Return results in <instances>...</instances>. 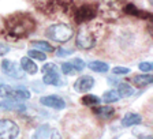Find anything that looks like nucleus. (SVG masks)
Here are the masks:
<instances>
[{"label":"nucleus","mask_w":153,"mask_h":139,"mask_svg":"<svg viewBox=\"0 0 153 139\" xmlns=\"http://www.w3.org/2000/svg\"><path fill=\"white\" fill-rule=\"evenodd\" d=\"M6 30L10 37L23 38L36 30V21L26 13H16L6 19Z\"/></svg>","instance_id":"obj_1"},{"label":"nucleus","mask_w":153,"mask_h":139,"mask_svg":"<svg viewBox=\"0 0 153 139\" xmlns=\"http://www.w3.org/2000/svg\"><path fill=\"white\" fill-rule=\"evenodd\" d=\"M45 34L52 41L67 42L68 40H71L74 32L71 29V26H68L67 23H55V25H51L47 29Z\"/></svg>","instance_id":"obj_2"},{"label":"nucleus","mask_w":153,"mask_h":139,"mask_svg":"<svg viewBox=\"0 0 153 139\" xmlns=\"http://www.w3.org/2000/svg\"><path fill=\"white\" fill-rule=\"evenodd\" d=\"M124 0H101L100 14L105 19H118L123 10Z\"/></svg>","instance_id":"obj_3"},{"label":"nucleus","mask_w":153,"mask_h":139,"mask_svg":"<svg viewBox=\"0 0 153 139\" xmlns=\"http://www.w3.org/2000/svg\"><path fill=\"white\" fill-rule=\"evenodd\" d=\"M76 45L81 48V49H92L96 45V37L94 33L89 29V26L82 25L78 30V34H76Z\"/></svg>","instance_id":"obj_4"},{"label":"nucleus","mask_w":153,"mask_h":139,"mask_svg":"<svg viewBox=\"0 0 153 139\" xmlns=\"http://www.w3.org/2000/svg\"><path fill=\"white\" fill-rule=\"evenodd\" d=\"M97 7L93 4H83L75 11V22L79 25H85L86 22L93 21L97 16Z\"/></svg>","instance_id":"obj_5"},{"label":"nucleus","mask_w":153,"mask_h":139,"mask_svg":"<svg viewBox=\"0 0 153 139\" xmlns=\"http://www.w3.org/2000/svg\"><path fill=\"white\" fill-rule=\"evenodd\" d=\"M19 134V127L10 119L0 120V139H15Z\"/></svg>","instance_id":"obj_6"},{"label":"nucleus","mask_w":153,"mask_h":139,"mask_svg":"<svg viewBox=\"0 0 153 139\" xmlns=\"http://www.w3.org/2000/svg\"><path fill=\"white\" fill-rule=\"evenodd\" d=\"M93 86H94V79L89 75H83V76H79L75 81L74 90L76 93H86V92H89Z\"/></svg>","instance_id":"obj_7"},{"label":"nucleus","mask_w":153,"mask_h":139,"mask_svg":"<svg viewBox=\"0 0 153 139\" xmlns=\"http://www.w3.org/2000/svg\"><path fill=\"white\" fill-rule=\"evenodd\" d=\"M42 105L49 108H53V109H64L66 106V102H64L63 98H60L59 95H47V97H42L40 100Z\"/></svg>","instance_id":"obj_8"},{"label":"nucleus","mask_w":153,"mask_h":139,"mask_svg":"<svg viewBox=\"0 0 153 139\" xmlns=\"http://www.w3.org/2000/svg\"><path fill=\"white\" fill-rule=\"evenodd\" d=\"M59 0H34V4L37 8H40L42 13H52L57 10Z\"/></svg>","instance_id":"obj_9"},{"label":"nucleus","mask_w":153,"mask_h":139,"mask_svg":"<svg viewBox=\"0 0 153 139\" xmlns=\"http://www.w3.org/2000/svg\"><path fill=\"white\" fill-rule=\"evenodd\" d=\"M0 108L6 109V111H19V112H22L26 109L25 104L16 101V100H6V101L0 102Z\"/></svg>","instance_id":"obj_10"},{"label":"nucleus","mask_w":153,"mask_h":139,"mask_svg":"<svg viewBox=\"0 0 153 139\" xmlns=\"http://www.w3.org/2000/svg\"><path fill=\"white\" fill-rule=\"evenodd\" d=\"M93 112L102 120H108L115 115V109L112 106H96L93 108Z\"/></svg>","instance_id":"obj_11"},{"label":"nucleus","mask_w":153,"mask_h":139,"mask_svg":"<svg viewBox=\"0 0 153 139\" xmlns=\"http://www.w3.org/2000/svg\"><path fill=\"white\" fill-rule=\"evenodd\" d=\"M21 68H22L25 72L30 74V75H34L38 71L37 64H36L30 57H22V59H21Z\"/></svg>","instance_id":"obj_12"},{"label":"nucleus","mask_w":153,"mask_h":139,"mask_svg":"<svg viewBox=\"0 0 153 139\" xmlns=\"http://www.w3.org/2000/svg\"><path fill=\"white\" fill-rule=\"evenodd\" d=\"M142 123V117L137 113H127L124 115V117L122 119V126L123 127H131L137 126V124Z\"/></svg>","instance_id":"obj_13"},{"label":"nucleus","mask_w":153,"mask_h":139,"mask_svg":"<svg viewBox=\"0 0 153 139\" xmlns=\"http://www.w3.org/2000/svg\"><path fill=\"white\" fill-rule=\"evenodd\" d=\"M42 81H44L45 85H53V86L60 85V76H59V72H57V68L45 72Z\"/></svg>","instance_id":"obj_14"},{"label":"nucleus","mask_w":153,"mask_h":139,"mask_svg":"<svg viewBox=\"0 0 153 139\" xmlns=\"http://www.w3.org/2000/svg\"><path fill=\"white\" fill-rule=\"evenodd\" d=\"M153 82L152 75H135L133 78V85L137 87H146Z\"/></svg>","instance_id":"obj_15"},{"label":"nucleus","mask_w":153,"mask_h":139,"mask_svg":"<svg viewBox=\"0 0 153 139\" xmlns=\"http://www.w3.org/2000/svg\"><path fill=\"white\" fill-rule=\"evenodd\" d=\"M51 135V127L48 124H42L36 130L34 135H33L32 139H48Z\"/></svg>","instance_id":"obj_16"},{"label":"nucleus","mask_w":153,"mask_h":139,"mask_svg":"<svg viewBox=\"0 0 153 139\" xmlns=\"http://www.w3.org/2000/svg\"><path fill=\"white\" fill-rule=\"evenodd\" d=\"M30 98V93L26 89H15L11 93V97L8 100H16V101H23V100H27Z\"/></svg>","instance_id":"obj_17"},{"label":"nucleus","mask_w":153,"mask_h":139,"mask_svg":"<svg viewBox=\"0 0 153 139\" xmlns=\"http://www.w3.org/2000/svg\"><path fill=\"white\" fill-rule=\"evenodd\" d=\"M88 66H89V68L92 70V71H94V72H107V71L109 70L108 64L104 63V61H100V60L90 61Z\"/></svg>","instance_id":"obj_18"},{"label":"nucleus","mask_w":153,"mask_h":139,"mask_svg":"<svg viewBox=\"0 0 153 139\" xmlns=\"http://www.w3.org/2000/svg\"><path fill=\"white\" fill-rule=\"evenodd\" d=\"M1 68H3V71L6 74H8V75H14L15 78H21L19 74L16 72V67H15V64H14L13 61L3 60V63H1Z\"/></svg>","instance_id":"obj_19"},{"label":"nucleus","mask_w":153,"mask_h":139,"mask_svg":"<svg viewBox=\"0 0 153 139\" xmlns=\"http://www.w3.org/2000/svg\"><path fill=\"white\" fill-rule=\"evenodd\" d=\"M123 11L126 14H130V15H135V16H141V18H145V16H148V18H150V14H145V13H141L140 10L137 8L135 6H133V4H126V6L123 7Z\"/></svg>","instance_id":"obj_20"},{"label":"nucleus","mask_w":153,"mask_h":139,"mask_svg":"<svg viewBox=\"0 0 153 139\" xmlns=\"http://www.w3.org/2000/svg\"><path fill=\"white\" fill-rule=\"evenodd\" d=\"M119 94L118 92H115V90H108V92H105L104 94H102L101 100L105 102V104H112V102H116L119 101Z\"/></svg>","instance_id":"obj_21"},{"label":"nucleus","mask_w":153,"mask_h":139,"mask_svg":"<svg viewBox=\"0 0 153 139\" xmlns=\"http://www.w3.org/2000/svg\"><path fill=\"white\" fill-rule=\"evenodd\" d=\"M133 93H134L133 87H131L130 85H127V83H120V85L118 86V94H119V97H122V98L130 97Z\"/></svg>","instance_id":"obj_22"},{"label":"nucleus","mask_w":153,"mask_h":139,"mask_svg":"<svg viewBox=\"0 0 153 139\" xmlns=\"http://www.w3.org/2000/svg\"><path fill=\"white\" fill-rule=\"evenodd\" d=\"M100 102H101V98H99L94 94H89V95L82 97V104L83 105H89V106H92V105H99Z\"/></svg>","instance_id":"obj_23"},{"label":"nucleus","mask_w":153,"mask_h":139,"mask_svg":"<svg viewBox=\"0 0 153 139\" xmlns=\"http://www.w3.org/2000/svg\"><path fill=\"white\" fill-rule=\"evenodd\" d=\"M33 45H34V48H37V49H40L41 52H53V47H52L51 44H48V42L45 41H34L33 42Z\"/></svg>","instance_id":"obj_24"},{"label":"nucleus","mask_w":153,"mask_h":139,"mask_svg":"<svg viewBox=\"0 0 153 139\" xmlns=\"http://www.w3.org/2000/svg\"><path fill=\"white\" fill-rule=\"evenodd\" d=\"M27 55L30 59H36V60H40V61H44L45 59H47V55H45L44 52L36 51V49H30V51L27 52Z\"/></svg>","instance_id":"obj_25"},{"label":"nucleus","mask_w":153,"mask_h":139,"mask_svg":"<svg viewBox=\"0 0 153 139\" xmlns=\"http://www.w3.org/2000/svg\"><path fill=\"white\" fill-rule=\"evenodd\" d=\"M70 63H71V66H73V70H74V71H76V72L83 71V68L86 67L85 61H83L82 59H73Z\"/></svg>","instance_id":"obj_26"},{"label":"nucleus","mask_w":153,"mask_h":139,"mask_svg":"<svg viewBox=\"0 0 153 139\" xmlns=\"http://www.w3.org/2000/svg\"><path fill=\"white\" fill-rule=\"evenodd\" d=\"M11 93H13V87H10L8 85H0V97L1 98L8 100L11 97Z\"/></svg>","instance_id":"obj_27"},{"label":"nucleus","mask_w":153,"mask_h":139,"mask_svg":"<svg viewBox=\"0 0 153 139\" xmlns=\"http://www.w3.org/2000/svg\"><path fill=\"white\" fill-rule=\"evenodd\" d=\"M112 72H114L115 75H126V74L130 72V70H128L127 67H115V68L112 70Z\"/></svg>","instance_id":"obj_28"},{"label":"nucleus","mask_w":153,"mask_h":139,"mask_svg":"<svg viewBox=\"0 0 153 139\" xmlns=\"http://www.w3.org/2000/svg\"><path fill=\"white\" fill-rule=\"evenodd\" d=\"M62 72H63L64 75H70V74H73L74 70H73L71 63H63L62 64Z\"/></svg>","instance_id":"obj_29"},{"label":"nucleus","mask_w":153,"mask_h":139,"mask_svg":"<svg viewBox=\"0 0 153 139\" xmlns=\"http://www.w3.org/2000/svg\"><path fill=\"white\" fill-rule=\"evenodd\" d=\"M138 67H140V70L142 71V72H150L152 68H153L152 63H149V61H143V63H141Z\"/></svg>","instance_id":"obj_30"},{"label":"nucleus","mask_w":153,"mask_h":139,"mask_svg":"<svg viewBox=\"0 0 153 139\" xmlns=\"http://www.w3.org/2000/svg\"><path fill=\"white\" fill-rule=\"evenodd\" d=\"M73 53V51L71 49H64V48H59L56 51V55L59 57H66V56H70V55Z\"/></svg>","instance_id":"obj_31"},{"label":"nucleus","mask_w":153,"mask_h":139,"mask_svg":"<svg viewBox=\"0 0 153 139\" xmlns=\"http://www.w3.org/2000/svg\"><path fill=\"white\" fill-rule=\"evenodd\" d=\"M52 70H56V66L53 63H47L42 66V72H48V71H52Z\"/></svg>","instance_id":"obj_32"},{"label":"nucleus","mask_w":153,"mask_h":139,"mask_svg":"<svg viewBox=\"0 0 153 139\" xmlns=\"http://www.w3.org/2000/svg\"><path fill=\"white\" fill-rule=\"evenodd\" d=\"M10 52V47H7V45L4 44H0V56H4V55H7Z\"/></svg>","instance_id":"obj_33"},{"label":"nucleus","mask_w":153,"mask_h":139,"mask_svg":"<svg viewBox=\"0 0 153 139\" xmlns=\"http://www.w3.org/2000/svg\"><path fill=\"white\" fill-rule=\"evenodd\" d=\"M49 139H62V136H60V134H59V131L52 130L51 135H49Z\"/></svg>","instance_id":"obj_34"},{"label":"nucleus","mask_w":153,"mask_h":139,"mask_svg":"<svg viewBox=\"0 0 153 139\" xmlns=\"http://www.w3.org/2000/svg\"><path fill=\"white\" fill-rule=\"evenodd\" d=\"M149 3H152V0H149Z\"/></svg>","instance_id":"obj_35"}]
</instances>
